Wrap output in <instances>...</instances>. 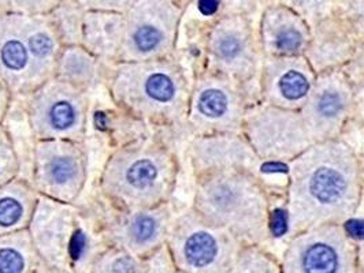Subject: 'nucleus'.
<instances>
[{"mask_svg":"<svg viewBox=\"0 0 364 273\" xmlns=\"http://www.w3.org/2000/svg\"><path fill=\"white\" fill-rule=\"evenodd\" d=\"M363 198V171L343 138L317 142L288 164L286 227L291 237L325 224H345Z\"/></svg>","mask_w":364,"mask_h":273,"instance_id":"f257e3e1","label":"nucleus"},{"mask_svg":"<svg viewBox=\"0 0 364 273\" xmlns=\"http://www.w3.org/2000/svg\"><path fill=\"white\" fill-rule=\"evenodd\" d=\"M30 182L38 195L76 205L88 182L85 142L37 141Z\"/></svg>","mask_w":364,"mask_h":273,"instance_id":"9b49d317","label":"nucleus"},{"mask_svg":"<svg viewBox=\"0 0 364 273\" xmlns=\"http://www.w3.org/2000/svg\"><path fill=\"white\" fill-rule=\"evenodd\" d=\"M242 136L260 161L289 164L314 142L307 132L302 114L253 103L247 110Z\"/></svg>","mask_w":364,"mask_h":273,"instance_id":"f8f14e48","label":"nucleus"},{"mask_svg":"<svg viewBox=\"0 0 364 273\" xmlns=\"http://www.w3.org/2000/svg\"><path fill=\"white\" fill-rule=\"evenodd\" d=\"M317 77L306 56L264 58L258 78L259 103L300 112L314 89Z\"/></svg>","mask_w":364,"mask_h":273,"instance_id":"dca6fc26","label":"nucleus"},{"mask_svg":"<svg viewBox=\"0 0 364 273\" xmlns=\"http://www.w3.org/2000/svg\"><path fill=\"white\" fill-rule=\"evenodd\" d=\"M190 208L244 245L263 246L273 237L270 198L256 174L226 169L196 178Z\"/></svg>","mask_w":364,"mask_h":273,"instance_id":"20e7f679","label":"nucleus"},{"mask_svg":"<svg viewBox=\"0 0 364 273\" xmlns=\"http://www.w3.org/2000/svg\"><path fill=\"white\" fill-rule=\"evenodd\" d=\"M78 216L80 206L38 195L27 227L38 254L55 264L69 259V246Z\"/></svg>","mask_w":364,"mask_h":273,"instance_id":"aec40b11","label":"nucleus"},{"mask_svg":"<svg viewBox=\"0 0 364 273\" xmlns=\"http://www.w3.org/2000/svg\"><path fill=\"white\" fill-rule=\"evenodd\" d=\"M125 36V12L85 10L82 47L103 64L118 63Z\"/></svg>","mask_w":364,"mask_h":273,"instance_id":"412c9836","label":"nucleus"},{"mask_svg":"<svg viewBox=\"0 0 364 273\" xmlns=\"http://www.w3.org/2000/svg\"><path fill=\"white\" fill-rule=\"evenodd\" d=\"M48 15L63 48L82 45L85 8L80 1L58 3Z\"/></svg>","mask_w":364,"mask_h":273,"instance_id":"393cba45","label":"nucleus"},{"mask_svg":"<svg viewBox=\"0 0 364 273\" xmlns=\"http://www.w3.org/2000/svg\"><path fill=\"white\" fill-rule=\"evenodd\" d=\"M183 273H226L244 244L229 231L200 217L192 208L179 213L168 242Z\"/></svg>","mask_w":364,"mask_h":273,"instance_id":"0eeeda50","label":"nucleus"},{"mask_svg":"<svg viewBox=\"0 0 364 273\" xmlns=\"http://www.w3.org/2000/svg\"><path fill=\"white\" fill-rule=\"evenodd\" d=\"M0 81L14 100L27 97L47 82L29 47L22 12L10 8L0 12Z\"/></svg>","mask_w":364,"mask_h":273,"instance_id":"2eb2a0df","label":"nucleus"},{"mask_svg":"<svg viewBox=\"0 0 364 273\" xmlns=\"http://www.w3.org/2000/svg\"><path fill=\"white\" fill-rule=\"evenodd\" d=\"M21 176V163L11 136L4 125H0V187Z\"/></svg>","mask_w":364,"mask_h":273,"instance_id":"cd10ccee","label":"nucleus"},{"mask_svg":"<svg viewBox=\"0 0 364 273\" xmlns=\"http://www.w3.org/2000/svg\"><path fill=\"white\" fill-rule=\"evenodd\" d=\"M180 174L174 150L144 136L113 150L99 179L103 200L117 209H150L172 201Z\"/></svg>","mask_w":364,"mask_h":273,"instance_id":"7ed1b4c3","label":"nucleus"},{"mask_svg":"<svg viewBox=\"0 0 364 273\" xmlns=\"http://www.w3.org/2000/svg\"><path fill=\"white\" fill-rule=\"evenodd\" d=\"M263 59L259 27L247 8L223 10L208 26L203 41V71L248 89L258 82Z\"/></svg>","mask_w":364,"mask_h":273,"instance_id":"39448f33","label":"nucleus"},{"mask_svg":"<svg viewBox=\"0 0 364 273\" xmlns=\"http://www.w3.org/2000/svg\"><path fill=\"white\" fill-rule=\"evenodd\" d=\"M95 273H143V259L118 246H107L98 256Z\"/></svg>","mask_w":364,"mask_h":273,"instance_id":"bb28decb","label":"nucleus"},{"mask_svg":"<svg viewBox=\"0 0 364 273\" xmlns=\"http://www.w3.org/2000/svg\"><path fill=\"white\" fill-rule=\"evenodd\" d=\"M185 8L168 0L130 1L118 63L162 60L176 56Z\"/></svg>","mask_w":364,"mask_h":273,"instance_id":"6e6552de","label":"nucleus"},{"mask_svg":"<svg viewBox=\"0 0 364 273\" xmlns=\"http://www.w3.org/2000/svg\"><path fill=\"white\" fill-rule=\"evenodd\" d=\"M186 156L194 179L226 169H241L259 175L262 163L242 134L193 136L187 145Z\"/></svg>","mask_w":364,"mask_h":273,"instance_id":"6ab92c4d","label":"nucleus"},{"mask_svg":"<svg viewBox=\"0 0 364 273\" xmlns=\"http://www.w3.org/2000/svg\"><path fill=\"white\" fill-rule=\"evenodd\" d=\"M226 273H282V267L264 246L244 245Z\"/></svg>","mask_w":364,"mask_h":273,"instance_id":"a878e982","label":"nucleus"},{"mask_svg":"<svg viewBox=\"0 0 364 273\" xmlns=\"http://www.w3.org/2000/svg\"><path fill=\"white\" fill-rule=\"evenodd\" d=\"M45 273H52V272H45Z\"/></svg>","mask_w":364,"mask_h":273,"instance_id":"7c9ffc66","label":"nucleus"},{"mask_svg":"<svg viewBox=\"0 0 364 273\" xmlns=\"http://www.w3.org/2000/svg\"><path fill=\"white\" fill-rule=\"evenodd\" d=\"M258 27L264 58L304 56L311 43V26L286 1L267 3Z\"/></svg>","mask_w":364,"mask_h":273,"instance_id":"a211bd4d","label":"nucleus"},{"mask_svg":"<svg viewBox=\"0 0 364 273\" xmlns=\"http://www.w3.org/2000/svg\"><path fill=\"white\" fill-rule=\"evenodd\" d=\"M38 193L32 182L18 176L0 187V237L27 230Z\"/></svg>","mask_w":364,"mask_h":273,"instance_id":"4be33fe9","label":"nucleus"},{"mask_svg":"<svg viewBox=\"0 0 364 273\" xmlns=\"http://www.w3.org/2000/svg\"><path fill=\"white\" fill-rule=\"evenodd\" d=\"M177 273H183V272H180V271H177Z\"/></svg>","mask_w":364,"mask_h":273,"instance_id":"c756f323","label":"nucleus"},{"mask_svg":"<svg viewBox=\"0 0 364 273\" xmlns=\"http://www.w3.org/2000/svg\"><path fill=\"white\" fill-rule=\"evenodd\" d=\"M253 102L248 89L220 75H193L186 128L197 136L242 134L244 117Z\"/></svg>","mask_w":364,"mask_h":273,"instance_id":"1a4fd4ad","label":"nucleus"},{"mask_svg":"<svg viewBox=\"0 0 364 273\" xmlns=\"http://www.w3.org/2000/svg\"><path fill=\"white\" fill-rule=\"evenodd\" d=\"M100 215L109 246H118L146 259L166 245L179 213L170 201L157 208L133 211L117 209L107 204L100 208Z\"/></svg>","mask_w":364,"mask_h":273,"instance_id":"4468645a","label":"nucleus"},{"mask_svg":"<svg viewBox=\"0 0 364 273\" xmlns=\"http://www.w3.org/2000/svg\"><path fill=\"white\" fill-rule=\"evenodd\" d=\"M114 104L130 118L159 129L186 126L193 80L177 56L106 66Z\"/></svg>","mask_w":364,"mask_h":273,"instance_id":"f03ea898","label":"nucleus"},{"mask_svg":"<svg viewBox=\"0 0 364 273\" xmlns=\"http://www.w3.org/2000/svg\"><path fill=\"white\" fill-rule=\"evenodd\" d=\"M103 63L82 45L65 47L58 59L55 78L89 92L104 74Z\"/></svg>","mask_w":364,"mask_h":273,"instance_id":"5701e85b","label":"nucleus"},{"mask_svg":"<svg viewBox=\"0 0 364 273\" xmlns=\"http://www.w3.org/2000/svg\"><path fill=\"white\" fill-rule=\"evenodd\" d=\"M177 271L168 245L143 259V273H177Z\"/></svg>","mask_w":364,"mask_h":273,"instance_id":"c85d7f7f","label":"nucleus"},{"mask_svg":"<svg viewBox=\"0 0 364 273\" xmlns=\"http://www.w3.org/2000/svg\"><path fill=\"white\" fill-rule=\"evenodd\" d=\"M37 256L29 230L0 237V273H29Z\"/></svg>","mask_w":364,"mask_h":273,"instance_id":"b1692460","label":"nucleus"},{"mask_svg":"<svg viewBox=\"0 0 364 273\" xmlns=\"http://www.w3.org/2000/svg\"><path fill=\"white\" fill-rule=\"evenodd\" d=\"M359 91L343 69L318 74L314 89L300 111L312 142L340 139L358 106Z\"/></svg>","mask_w":364,"mask_h":273,"instance_id":"ddd939ff","label":"nucleus"},{"mask_svg":"<svg viewBox=\"0 0 364 273\" xmlns=\"http://www.w3.org/2000/svg\"><path fill=\"white\" fill-rule=\"evenodd\" d=\"M306 58L317 74L344 69L363 44L364 34L339 10L311 25Z\"/></svg>","mask_w":364,"mask_h":273,"instance_id":"f3484780","label":"nucleus"},{"mask_svg":"<svg viewBox=\"0 0 364 273\" xmlns=\"http://www.w3.org/2000/svg\"><path fill=\"white\" fill-rule=\"evenodd\" d=\"M282 273H361V246L345 224H325L289 238Z\"/></svg>","mask_w":364,"mask_h":273,"instance_id":"9d476101","label":"nucleus"},{"mask_svg":"<svg viewBox=\"0 0 364 273\" xmlns=\"http://www.w3.org/2000/svg\"><path fill=\"white\" fill-rule=\"evenodd\" d=\"M16 100L36 141L85 142L89 92L54 77L27 97Z\"/></svg>","mask_w":364,"mask_h":273,"instance_id":"423d86ee","label":"nucleus"}]
</instances>
